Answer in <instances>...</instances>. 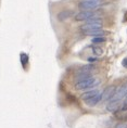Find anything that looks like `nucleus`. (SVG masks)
<instances>
[{
    "mask_svg": "<svg viewBox=\"0 0 127 128\" xmlns=\"http://www.w3.org/2000/svg\"><path fill=\"white\" fill-rule=\"evenodd\" d=\"M101 101V94H94V97H91L89 99H87V100H85V103H86L88 106H94V105H97L99 102Z\"/></svg>",
    "mask_w": 127,
    "mask_h": 128,
    "instance_id": "obj_5",
    "label": "nucleus"
},
{
    "mask_svg": "<svg viewBox=\"0 0 127 128\" xmlns=\"http://www.w3.org/2000/svg\"><path fill=\"white\" fill-rule=\"evenodd\" d=\"M98 28H102V24H97V23H87L84 26H82V32L84 30H98Z\"/></svg>",
    "mask_w": 127,
    "mask_h": 128,
    "instance_id": "obj_7",
    "label": "nucleus"
},
{
    "mask_svg": "<svg viewBox=\"0 0 127 128\" xmlns=\"http://www.w3.org/2000/svg\"><path fill=\"white\" fill-rule=\"evenodd\" d=\"M122 110H123V111L127 110V96L125 97V100H124V102H123V105H122Z\"/></svg>",
    "mask_w": 127,
    "mask_h": 128,
    "instance_id": "obj_15",
    "label": "nucleus"
},
{
    "mask_svg": "<svg viewBox=\"0 0 127 128\" xmlns=\"http://www.w3.org/2000/svg\"><path fill=\"white\" fill-rule=\"evenodd\" d=\"M94 16H97L96 13H94V12H91L90 10L89 11H82V12H79L78 14L75 15V20L76 21H87V20H89L91 18H94Z\"/></svg>",
    "mask_w": 127,
    "mask_h": 128,
    "instance_id": "obj_3",
    "label": "nucleus"
},
{
    "mask_svg": "<svg viewBox=\"0 0 127 128\" xmlns=\"http://www.w3.org/2000/svg\"><path fill=\"white\" fill-rule=\"evenodd\" d=\"M126 87H127V82H126Z\"/></svg>",
    "mask_w": 127,
    "mask_h": 128,
    "instance_id": "obj_19",
    "label": "nucleus"
},
{
    "mask_svg": "<svg viewBox=\"0 0 127 128\" xmlns=\"http://www.w3.org/2000/svg\"><path fill=\"white\" fill-rule=\"evenodd\" d=\"M21 62L23 65H26V63L28 62V56H27V54H25V53H22L21 54Z\"/></svg>",
    "mask_w": 127,
    "mask_h": 128,
    "instance_id": "obj_13",
    "label": "nucleus"
},
{
    "mask_svg": "<svg viewBox=\"0 0 127 128\" xmlns=\"http://www.w3.org/2000/svg\"><path fill=\"white\" fill-rule=\"evenodd\" d=\"M99 94V91H98V89L94 88V90H90V91H87V92H85L84 94H82V97L80 99L82 101H85V100H87V99H89L91 97H94V94Z\"/></svg>",
    "mask_w": 127,
    "mask_h": 128,
    "instance_id": "obj_11",
    "label": "nucleus"
},
{
    "mask_svg": "<svg viewBox=\"0 0 127 128\" xmlns=\"http://www.w3.org/2000/svg\"><path fill=\"white\" fill-rule=\"evenodd\" d=\"M120 105V101H109V103L106 105V110L109 112H115L117 111Z\"/></svg>",
    "mask_w": 127,
    "mask_h": 128,
    "instance_id": "obj_10",
    "label": "nucleus"
},
{
    "mask_svg": "<svg viewBox=\"0 0 127 128\" xmlns=\"http://www.w3.org/2000/svg\"><path fill=\"white\" fill-rule=\"evenodd\" d=\"M99 4H100V0H82L78 4V7L82 11H89L97 8Z\"/></svg>",
    "mask_w": 127,
    "mask_h": 128,
    "instance_id": "obj_2",
    "label": "nucleus"
},
{
    "mask_svg": "<svg viewBox=\"0 0 127 128\" xmlns=\"http://www.w3.org/2000/svg\"><path fill=\"white\" fill-rule=\"evenodd\" d=\"M116 128H127V124H125V123H118L116 125Z\"/></svg>",
    "mask_w": 127,
    "mask_h": 128,
    "instance_id": "obj_16",
    "label": "nucleus"
},
{
    "mask_svg": "<svg viewBox=\"0 0 127 128\" xmlns=\"http://www.w3.org/2000/svg\"><path fill=\"white\" fill-rule=\"evenodd\" d=\"M106 41V38H104L103 36H97L92 38V42L94 44H101V42H104Z\"/></svg>",
    "mask_w": 127,
    "mask_h": 128,
    "instance_id": "obj_12",
    "label": "nucleus"
},
{
    "mask_svg": "<svg viewBox=\"0 0 127 128\" xmlns=\"http://www.w3.org/2000/svg\"><path fill=\"white\" fill-rule=\"evenodd\" d=\"M99 79L94 78V77H89V78H86L84 80H80V82H77L75 84V88L78 89V90H86V89H89V88H94L99 85Z\"/></svg>",
    "mask_w": 127,
    "mask_h": 128,
    "instance_id": "obj_1",
    "label": "nucleus"
},
{
    "mask_svg": "<svg viewBox=\"0 0 127 128\" xmlns=\"http://www.w3.org/2000/svg\"><path fill=\"white\" fill-rule=\"evenodd\" d=\"M85 35H87V36H104V35L106 34V32H104L102 28H98V30H84L82 32Z\"/></svg>",
    "mask_w": 127,
    "mask_h": 128,
    "instance_id": "obj_6",
    "label": "nucleus"
},
{
    "mask_svg": "<svg viewBox=\"0 0 127 128\" xmlns=\"http://www.w3.org/2000/svg\"><path fill=\"white\" fill-rule=\"evenodd\" d=\"M96 61H97L96 58H89V59H88V62H90V63H94V62H96Z\"/></svg>",
    "mask_w": 127,
    "mask_h": 128,
    "instance_id": "obj_18",
    "label": "nucleus"
},
{
    "mask_svg": "<svg viewBox=\"0 0 127 128\" xmlns=\"http://www.w3.org/2000/svg\"><path fill=\"white\" fill-rule=\"evenodd\" d=\"M73 15V12L70 11V10H64L62 12H60V13L58 14V18L60 21H65L68 20V18H70Z\"/></svg>",
    "mask_w": 127,
    "mask_h": 128,
    "instance_id": "obj_8",
    "label": "nucleus"
},
{
    "mask_svg": "<svg viewBox=\"0 0 127 128\" xmlns=\"http://www.w3.org/2000/svg\"><path fill=\"white\" fill-rule=\"evenodd\" d=\"M94 70V66L91 65V64H88V65L82 66V68L78 70L77 74H79V73H88V74H92Z\"/></svg>",
    "mask_w": 127,
    "mask_h": 128,
    "instance_id": "obj_9",
    "label": "nucleus"
},
{
    "mask_svg": "<svg viewBox=\"0 0 127 128\" xmlns=\"http://www.w3.org/2000/svg\"><path fill=\"white\" fill-rule=\"evenodd\" d=\"M122 65L124 66V68H127V58H125V59L123 60V62H122Z\"/></svg>",
    "mask_w": 127,
    "mask_h": 128,
    "instance_id": "obj_17",
    "label": "nucleus"
},
{
    "mask_svg": "<svg viewBox=\"0 0 127 128\" xmlns=\"http://www.w3.org/2000/svg\"><path fill=\"white\" fill-rule=\"evenodd\" d=\"M115 86H110V87L106 88L103 90V92L101 94V101H106V100H110L111 97L114 94L115 92Z\"/></svg>",
    "mask_w": 127,
    "mask_h": 128,
    "instance_id": "obj_4",
    "label": "nucleus"
},
{
    "mask_svg": "<svg viewBox=\"0 0 127 128\" xmlns=\"http://www.w3.org/2000/svg\"><path fill=\"white\" fill-rule=\"evenodd\" d=\"M92 50H94V52L96 56H102V53H103L102 49H101V48H98V47H94Z\"/></svg>",
    "mask_w": 127,
    "mask_h": 128,
    "instance_id": "obj_14",
    "label": "nucleus"
}]
</instances>
